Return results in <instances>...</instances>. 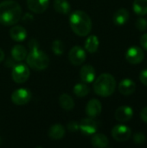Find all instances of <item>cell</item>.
<instances>
[{"label": "cell", "instance_id": "1", "mask_svg": "<svg viewBox=\"0 0 147 148\" xmlns=\"http://www.w3.org/2000/svg\"><path fill=\"white\" fill-rule=\"evenodd\" d=\"M22 17V8L14 0H4L0 3V23L11 26L17 23Z\"/></svg>", "mask_w": 147, "mask_h": 148}, {"label": "cell", "instance_id": "2", "mask_svg": "<svg viewBox=\"0 0 147 148\" xmlns=\"http://www.w3.org/2000/svg\"><path fill=\"white\" fill-rule=\"evenodd\" d=\"M69 25L75 34L79 36H86L92 29V20L86 12L75 10L69 16Z\"/></svg>", "mask_w": 147, "mask_h": 148}, {"label": "cell", "instance_id": "3", "mask_svg": "<svg viewBox=\"0 0 147 148\" xmlns=\"http://www.w3.org/2000/svg\"><path fill=\"white\" fill-rule=\"evenodd\" d=\"M116 88L115 78L108 73H104L99 75L94 83V91L96 95L101 97H108L112 95Z\"/></svg>", "mask_w": 147, "mask_h": 148}, {"label": "cell", "instance_id": "4", "mask_svg": "<svg viewBox=\"0 0 147 148\" xmlns=\"http://www.w3.org/2000/svg\"><path fill=\"white\" fill-rule=\"evenodd\" d=\"M25 59L28 65L34 70L37 71L47 69L49 64V59L47 54L38 49H30V52L27 54Z\"/></svg>", "mask_w": 147, "mask_h": 148}, {"label": "cell", "instance_id": "5", "mask_svg": "<svg viewBox=\"0 0 147 148\" xmlns=\"http://www.w3.org/2000/svg\"><path fill=\"white\" fill-rule=\"evenodd\" d=\"M29 69L26 64L18 63L13 66L12 69V79L16 83H23L29 77Z\"/></svg>", "mask_w": 147, "mask_h": 148}, {"label": "cell", "instance_id": "6", "mask_svg": "<svg viewBox=\"0 0 147 148\" xmlns=\"http://www.w3.org/2000/svg\"><path fill=\"white\" fill-rule=\"evenodd\" d=\"M31 100V93L27 88H18L11 95V101L17 106H23L29 103Z\"/></svg>", "mask_w": 147, "mask_h": 148}, {"label": "cell", "instance_id": "7", "mask_svg": "<svg viewBox=\"0 0 147 148\" xmlns=\"http://www.w3.org/2000/svg\"><path fill=\"white\" fill-rule=\"evenodd\" d=\"M112 136L118 142H125L131 138L132 130L125 125H117L112 129Z\"/></svg>", "mask_w": 147, "mask_h": 148}, {"label": "cell", "instance_id": "8", "mask_svg": "<svg viewBox=\"0 0 147 148\" xmlns=\"http://www.w3.org/2000/svg\"><path fill=\"white\" fill-rule=\"evenodd\" d=\"M145 57V53L143 49L138 46H133L129 48L126 53V60L130 64H139Z\"/></svg>", "mask_w": 147, "mask_h": 148}, {"label": "cell", "instance_id": "9", "mask_svg": "<svg viewBox=\"0 0 147 148\" xmlns=\"http://www.w3.org/2000/svg\"><path fill=\"white\" fill-rule=\"evenodd\" d=\"M68 59H69L70 62L75 66L82 64L86 60L85 49L80 46L73 47L68 53Z\"/></svg>", "mask_w": 147, "mask_h": 148}, {"label": "cell", "instance_id": "10", "mask_svg": "<svg viewBox=\"0 0 147 148\" xmlns=\"http://www.w3.org/2000/svg\"><path fill=\"white\" fill-rule=\"evenodd\" d=\"M79 129L84 135H93L98 130V124L94 118H85L79 124Z\"/></svg>", "mask_w": 147, "mask_h": 148}, {"label": "cell", "instance_id": "11", "mask_svg": "<svg viewBox=\"0 0 147 148\" xmlns=\"http://www.w3.org/2000/svg\"><path fill=\"white\" fill-rule=\"evenodd\" d=\"M114 116L120 122H127L132 120L133 116V110L129 106H121L116 109Z\"/></svg>", "mask_w": 147, "mask_h": 148}, {"label": "cell", "instance_id": "12", "mask_svg": "<svg viewBox=\"0 0 147 148\" xmlns=\"http://www.w3.org/2000/svg\"><path fill=\"white\" fill-rule=\"evenodd\" d=\"M102 110V105L97 99L90 100L86 106V114L90 118H95L99 116Z\"/></svg>", "mask_w": 147, "mask_h": 148}, {"label": "cell", "instance_id": "13", "mask_svg": "<svg viewBox=\"0 0 147 148\" xmlns=\"http://www.w3.org/2000/svg\"><path fill=\"white\" fill-rule=\"evenodd\" d=\"M49 0H27V5L29 10L34 13H43L49 7Z\"/></svg>", "mask_w": 147, "mask_h": 148}, {"label": "cell", "instance_id": "14", "mask_svg": "<svg viewBox=\"0 0 147 148\" xmlns=\"http://www.w3.org/2000/svg\"><path fill=\"white\" fill-rule=\"evenodd\" d=\"M136 90V83L129 78L123 79L119 84V91L121 95L128 96L134 93Z\"/></svg>", "mask_w": 147, "mask_h": 148}, {"label": "cell", "instance_id": "15", "mask_svg": "<svg viewBox=\"0 0 147 148\" xmlns=\"http://www.w3.org/2000/svg\"><path fill=\"white\" fill-rule=\"evenodd\" d=\"M95 69L93 66L88 64L81 67L80 71V77L81 81L85 83H91L95 79Z\"/></svg>", "mask_w": 147, "mask_h": 148}, {"label": "cell", "instance_id": "16", "mask_svg": "<svg viewBox=\"0 0 147 148\" xmlns=\"http://www.w3.org/2000/svg\"><path fill=\"white\" fill-rule=\"evenodd\" d=\"M129 16H130L129 11L126 8H120L115 11L113 20L116 25L122 26L127 23V21L129 20Z\"/></svg>", "mask_w": 147, "mask_h": 148}, {"label": "cell", "instance_id": "17", "mask_svg": "<svg viewBox=\"0 0 147 148\" xmlns=\"http://www.w3.org/2000/svg\"><path fill=\"white\" fill-rule=\"evenodd\" d=\"M27 30L20 25H15L10 30V36L11 39L16 42L24 41L27 37Z\"/></svg>", "mask_w": 147, "mask_h": 148}, {"label": "cell", "instance_id": "18", "mask_svg": "<svg viewBox=\"0 0 147 148\" xmlns=\"http://www.w3.org/2000/svg\"><path fill=\"white\" fill-rule=\"evenodd\" d=\"M48 134H49V137L51 138L52 140H61L65 135V128L61 124H55L49 127Z\"/></svg>", "mask_w": 147, "mask_h": 148}, {"label": "cell", "instance_id": "19", "mask_svg": "<svg viewBox=\"0 0 147 148\" xmlns=\"http://www.w3.org/2000/svg\"><path fill=\"white\" fill-rule=\"evenodd\" d=\"M91 144L93 147L97 148H105L108 147L109 140L108 138L103 134H94L91 139Z\"/></svg>", "mask_w": 147, "mask_h": 148}, {"label": "cell", "instance_id": "20", "mask_svg": "<svg viewBox=\"0 0 147 148\" xmlns=\"http://www.w3.org/2000/svg\"><path fill=\"white\" fill-rule=\"evenodd\" d=\"M27 54L28 53H27L26 49L23 45H20V44L15 45L11 49L12 59L16 62H21L24 60L27 56Z\"/></svg>", "mask_w": 147, "mask_h": 148}, {"label": "cell", "instance_id": "21", "mask_svg": "<svg viewBox=\"0 0 147 148\" xmlns=\"http://www.w3.org/2000/svg\"><path fill=\"white\" fill-rule=\"evenodd\" d=\"M99 44H100V41L96 36L94 35L89 36L85 42V49L91 54L95 53L98 50Z\"/></svg>", "mask_w": 147, "mask_h": 148}, {"label": "cell", "instance_id": "22", "mask_svg": "<svg viewBox=\"0 0 147 148\" xmlns=\"http://www.w3.org/2000/svg\"><path fill=\"white\" fill-rule=\"evenodd\" d=\"M59 104L64 110L70 111L75 108V101L73 98L68 94H62L59 97Z\"/></svg>", "mask_w": 147, "mask_h": 148}, {"label": "cell", "instance_id": "23", "mask_svg": "<svg viewBox=\"0 0 147 148\" xmlns=\"http://www.w3.org/2000/svg\"><path fill=\"white\" fill-rule=\"evenodd\" d=\"M54 9L60 14H68L71 10V5L67 0H55L53 3Z\"/></svg>", "mask_w": 147, "mask_h": 148}, {"label": "cell", "instance_id": "24", "mask_svg": "<svg viewBox=\"0 0 147 148\" xmlns=\"http://www.w3.org/2000/svg\"><path fill=\"white\" fill-rule=\"evenodd\" d=\"M133 11L139 16L147 14V0H134L133 4Z\"/></svg>", "mask_w": 147, "mask_h": 148}, {"label": "cell", "instance_id": "25", "mask_svg": "<svg viewBox=\"0 0 147 148\" xmlns=\"http://www.w3.org/2000/svg\"><path fill=\"white\" fill-rule=\"evenodd\" d=\"M74 94L77 96V97H85L87 96L89 92H90V88L87 85V83L83 82V83H77L75 87H74Z\"/></svg>", "mask_w": 147, "mask_h": 148}, {"label": "cell", "instance_id": "26", "mask_svg": "<svg viewBox=\"0 0 147 148\" xmlns=\"http://www.w3.org/2000/svg\"><path fill=\"white\" fill-rule=\"evenodd\" d=\"M52 51L56 56H61L64 52V44L61 40H55L52 42Z\"/></svg>", "mask_w": 147, "mask_h": 148}, {"label": "cell", "instance_id": "27", "mask_svg": "<svg viewBox=\"0 0 147 148\" xmlns=\"http://www.w3.org/2000/svg\"><path fill=\"white\" fill-rule=\"evenodd\" d=\"M136 28L139 31H145L147 29V20L144 17H139L135 23Z\"/></svg>", "mask_w": 147, "mask_h": 148}, {"label": "cell", "instance_id": "28", "mask_svg": "<svg viewBox=\"0 0 147 148\" xmlns=\"http://www.w3.org/2000/svg\"><path fill=\"white\" fill-rule=\"evenodd\" d=\"M146 140V137L143 133H136L133 135V141L135 144L141 145V144H144Z\"/></svg>", "mask_w": 147, "mask_h": 148}, {"label": "cell", "instance_id": "29", "mask_svg": "<svg viewBox=\"0 0 147 148\" xmlns=\"http://www.w3.org/2000/svg\"><path fill=\"white\" fill-rule=\"evenodd\" d=\"M68 129L70 132H76L79 129V124L76 121H70L68 124Z\"/></svg>", "mask_w": 147, "mask_h": 148}, {"label": "cell", "instance_id": "30", "mask_svg": "<svg viewBox=\"0 0 147 148\" xmlns=\"http://www.w3.org/2000/svg\"><path fill=\"white\" fill-rule=\"evenodd\" d=\"M139 81L141 82L142 84L147 87V69L142 70L140 75H139Z\"/></svg>", "mask_w": 147, "mask_h": 148}, {"label": "cell", "instance_id": "31", "mask_svg": "<svg viewBox=\"0 0 147 148\" xmlns=\"http://www.w3.org/2000/svg\"><path fill=\"white\" fill-rule=\"evenodd\" d=\"M140 44L143 47V49L147 51V33L141 36V37H140Z\"/></svg>", "mask_w": 147, "mask_h": 148}, {"label": "cell", "instance_id": "32", "mask_svg": "<svg viewBox=\"0 0 147 148\" xmlns=\"http://www.w3.org/2000/svg\"><path fill=\"white\" fill-rule=\"evenodd\" d=\"M140 118L141 120L147 124V107H145L140 112Z\"/></svg>", "mask_w": 147, "mask_h": 148}, {"label": "cell", "instance_id": "33", "mask_svg": "<svg viewBox=\"0 0 147 148\" xmlns=\"http://www.w3.org/2000/svg\"><path fill=\"white\" fill-rule=\"evenodd\" d=\"M29 48L30 49H38V43L35 39H32L29 42Z\"/></svg>", "mask_w": 147, "mask_h": 148}, {"label": "cell", "instance_id": "34", "mask_svg": "<svg viewBox=\"0 0 147 148\" xmlns=\"http://www.w3.org/2000/svg\"><path fill=\"white\" fill-rule=\"evenodd\" d=\"M3 59H4V53H3V49H0V62L2 61H3Z\"/></svg>", "mask_w": 147, "mask_h": 148}]
</instances>
